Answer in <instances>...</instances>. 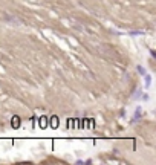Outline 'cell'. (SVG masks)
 <instances>
[{
    "label": "cell",
    "instance_id": "6da1fadb",
    "mask_svg": "<svg viewBox=\"0 0 156 165\" xmlns=\"http://www.w3.org/2000/svg\"><path fill=\"white\" fill-rule=\"evenodd\" d=\"M58 125H60L58 116H51V127H52V128H58Z\"/></svg>",
    "mask_w": 156,
    "mask_h": 165
},
{
    "label": "cell",
    "instance_id": "7a4b0ae2",
    "mask_svg": "<svg viewBox=\"0 0 156 165\" xmlns=\"http://www.w3.org/2000/svg\"><path fill=\"white\" fill-rule=\"evenodd\" d=\"M11 125H12V128H18L20 127V116H14L12 118V121H11Z\"/></svg>",
    "mask_w": 156,
    "mask_h": 165
},
{
    "label": "cell",
    "instance_id": "3957f363",
    "mask_svg": "<svg viewBox=\"0 0 156 165\" xmlns=\"http://www.w3.org/2000/svg\"><path fill=\"white\" fill-rule=\"evenodd\" d=\"M48 125H49L48 118H46V116H41V118H40V127H41V128H46Z\"/></svg>",
    "mask_w": 156,
    "mask_h": 165
}]
</instances>
